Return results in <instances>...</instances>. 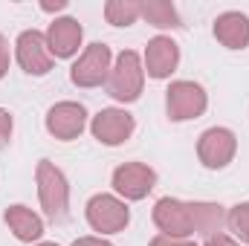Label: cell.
Wrapping results in <instances>:
<instances>
[{"label":"cell","instance_id":"obj_1","mask_svg":"<svg viewBox=\"0 0 249 246\" xmlns=\"http://www.w3.org/2000/svg\"><path fill=\"white\" fill-rule=\"evenodd\" d=\"M35 180H38V197H41L47 217L55 223H64L67 209H70V185H67V177L61 174V168H55L50 159H41Z\"/></svg>","mask_w":249,"mask_h":246},{"label":"cell","instance_id":"obj_2","mask_svg":"<svg viewBox=\"0 0 249 246\" xmlns=\"http://www.w3.org/2000/svg\"><path fill=\"white\" fill-rule=\"evenodd\" d=\"M142 84H145V70L142 61L133 50H124L122 55L116 58V64L110 67V75H107V93L116 99V102H136L142 96Z\"/></svg>","mask_w":249,"mask_h":246},{"label":"cell","instance_id":"obj_3","mask_svg":"<svg viewBox=\"0 0 249 246\" xmlns=\"http://www.w3.org/2000/svg\"><path fill=\"white\" fill-rule=\"evenodd\" d=\"M206 105H209V99H206L203 87L194 81H174L165 93V107H168L171 122H188V119L203 116Z\"/></svg>","mask_w":249,"mask_h":246},{"label":"cell","instance_id":"obj_4","mask_svg":"<svg viewBox=\"0 0 249 246\" xmlns=\"http://www.w3.org/2000/svg\"><path fill=\"white\" fill-rule=\"evenodd\" d=\"M87 223L102 235H116L130 223V211L119 197L113 194H96L87 203Z\"/></svg>","mask_w":249,"mask_h":246},{"label":"cell","instance_id":"obj_5","mask_svg":"<svg viewBox=\"0 0 249 246\" xmlns=\"http://www.w3.org/2000/svg\"><path fill=\"white\" fill-rule=\"evenodd\" d=\"M235 151H238V139L229 127H209L197 142V157L212 171L226 168L235 159Z\"/></svg>","mask_w":249,"mask_h":246},{"label":"cell","instance_id":"obj_6","mask_svg":"<svg viewBox=\"0 0 249 246\" xmlns=\"http://www.w3.org/2000/svg\"><path fill=\"white\" fill-rule=\"evenodd\" d=\"M110 75V47L107 44H90L84 55L72 64L70 78L75 87H99Z\"/></svg>","mask_w":249,"mask_h":246},{"label":"cell","instance_id":"obj_7","mask_svg":"<svg viewBox=\"0 0 249 246\" xmlns=\"http://www.w3.org/2000/svg\"><path fill=\"white\" fill-rule=\"evenodd\" d=\"M154 223L165 238H188L194 232V217H191V203L162 197L154 206Z\"/></svg>","mask_w":249,"mask_h":246},{"label":"cell","instance_id":"obj_8","mask_svg":"<svg viewBox=\"0 0 249 246\" xmlns=\"http://www.w3.org/2000/svg\"><path fill=\"white\" fill-rule=\"evenodd\" d=\"M15 55L29 75H47L53 70V53L47 47V35H41L35 29L20 32L18 44H15Z\"/></svg>","mask_w":249,"mask_h":246},{"label":"cell","instance_id":"obj_9","mask_svg":"<svg viewBox=\"0 0 249 246\" xmlns=\"http://www.w3.org/2000/svg\"><path fill=\"white\" fill-rule=\"evenodd\" d=\"M154 185H157V174L145 162H124L113 171V188L124 200H142L154 191Z\"/></svg>","mask_w":249,"mask_h":246},{"label":"cell","instance_id":"obj_10","mask_svg":"<svg viewBox=\"0 0 249 246\" xmlns=\"http://www.w3.org/2000/svg\"><path fill=\"white\" fill-rule=\"evenodd\" d=\"M133 116L127 113V110H119V107H107V110H102V113H96L93 116V124H90V130H93V136L102 142V145H122L130 139V133H133Z\"/></svg>","mask_w":249,"mask_h":246},{"label":"cell","instance_id":"obj_11","mask_svg":"<svg viewBox=\"0 0 249 246\" xmlns=\"http://www.w3.org/2000/svg\"><path fill=\"white\" fill-rule=\"evenodd\" d=\"M84 124H87V110L78 102H58L47 113V130L61 142H70V139L81 136Z\"/></svg>","mask_w":249,"mask_h":246},{"label":"cell","instance_id":"obj_12","mask_svg":"<svg viewBox=\"0 0 249 246\" xmlns=\"http://www.w3.org/2000/svg\"><path fill=\"white\" fill-rule=\"evenodd\" d=\"M177 64H180V47L171 38L157 35V38L148 41V47H145V70H148L151 78H157V81L168 78L177 70Z\"/></svg>","mask_w":249,"mask_h":246},{"label":"cell","instance_id":"obj_13","mask_svg":"<svg viewBox=\"0 0 249 246\" xmlns=\"http://www.w3.org/2000/svg\"><path fill=\"white\" fill-rule=\"evenodd\" d=\"M81 23L75 18H58L47 29V47L55 58H72L81 47Z\"/></svg>","mask_w":249,"mask_h":246},{"label":"cell","instance_id":"obj_14","mask_svg":"<svg viewBox=\"0 0 249 246\" xmlns=\"http://www.w3.org/2000/svg\"><path fill=\"white\" fill-rule=\"evenodd\" d=\"M214 38L226 50H247L249 47V18L244 12H223V15H217Z\"/></svg>","mask_w":249,"mask_h":246},{"label":"cell","instance_id":"obj_15","mask_svg":"<svg viewBox=\"0 0 249 246\" xmlns=\"http://www.w3.org/2000/svg\"><path fill=\"white\" fill-rule=\"evenodd\" d=\"M3 217H6V226L15 232V238L23 244H32L44 235V220L26 206H9Z\"/></svg>","mask_w":249,"mask_h":246},{"label":"cell","instance_id":"obj_16","mask_svg":"<svg viewBox=\"0 0 249 246\" xmlns=\"http://www.w3.org/2000/svg\"><path fill=\"white\" fill-rule=\"evenodd\" d=\"M191 217H194V232L203 238L220 235V229L226 223L223 206H217V203H191Z\"/></svg>","mask_w":249,"mask_h":246},{"label":"cell","instance_id":"obj_17","mask_svg":"<svg viewBox=\"0 0 249 246\" xmlns=\"http://www.w3.org/2000/svg\"><path fill=\"white\" fill-rule=\"evenodd\" d=\"M139 6H142V18L151 26H157V29H177V26H183L180 15H177V6L168 3V0H145Z\"/></svg>","mask_w":249,"mask_h":246},{"label":"cell","instance_id":"obj_18","mask_svg":"<svg viewBox=\"0 0 249 246\" xmlns=\"http://www.w3.org/2000/svg\"><path fill=\"white\" fill-rule=\"evenodd\" d=\"M142 15V6L136 0H107L105 3V18L113 26H130Z\"/></svg>","mask_w":249,"mask_h":246},{"label":"cell","instance_id":"obj_19","mask_svg":"<svg viewBox=\"0 0 249 246\" xmlns=\"http://www.w3.org/2000/svg\"><path fill=\"white\" fill-rule=\"evenodd\" d=\"M226 226H229V232H235V238L249 244V203H238L226 214Z\"/></svg>","mask_w":249,"mask_h":246},{"label":"cell","instance_id":"obj_20","mask_svg":"<svg viewBox=\"0 0 249 246\" xmlns=\"http://www.w3.org/2000/svg\"><path fill=\"white\" fill-rule=\"evenodd\" d=\"M12 127H15V122H12L9 110H3V107H0V151L9 145V139H12Z\"/></svg>","mask_w":249,"mask_h":246},{"label":"cell","instance_id":"obj_21","mask_svg":"<svg viewBox=\"0 0 249 246\" xmlns=\"http://www.w3.org/2000/svg\"><path fill=\"white\" fill-rule=\"evenodd\" d=\"M148 246H197L194 241H186V238H165V235H160V238H154Z\"/></svg>","mask_w":249,"mask_h":246},{"label":"cell","instance_id":"obj_22","mask_svg":"<svg viewBox=\"0 0 249 246\" xmlns=\"http://www.w3.org/2000/svg\"><path fill=\"white\" fill-rule=\"evenodd\" d=\"M9 72V44H6V38L0 35V78Z\"/></svg>","mask_w":249,"mask_h":246},{"label":"cell","instance_id":"obj_23","mask_svg":"<svg viewBox=\"0 0 249 246\" xmlns=\"http://www.w3.org/2000/svg\"><path fill=\"white\" fill-rule=\"evenodd\" d=\"M206 246H235V241L226 235H212V238H206Z\"/></svg>","mask_w":249,"mask_h":246},{"label":"cell","instance_id":"obj_24","mask_svg":"<svg viewBox=\"0 0 249 246\" xmlns=\"http://www.w3.org/2000/svg\"><path fill=\"white\" fill-rule=\"evenodd\" d=\"M72 246H113V244H107V241H102V238H78Z\"/></svg>","mask_w":249,"mask_h":246},{"label":"cell","instance_id":"obj_25","mask_svg":"<svg viewBox=\"0 0 249 246\" xmlns=\"http://www.w3.org/2000/svg\"><path fill=\"white\" fill-rule=\"evenodd\" d=\"M64 6H67L64 0H55V3H44L41 9H44V12H58V9H64Z\"/></svg>","mask_w":249,"mask_h":246},{"label":"cell","instance_id":"obj_26","mask_svg":"<svg viewBox=\"0 0 249 246\" xmlns=\"http://www.w3.org/2000/svg\"><path fill=\"white\" fill-rule=\"evenodd\" d=\"M38 246H58V244H38Z\"/></svg>","mask_w":249,"mask_h":246}]
</instances>
